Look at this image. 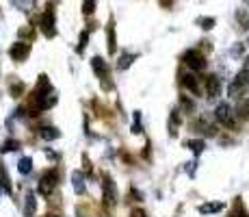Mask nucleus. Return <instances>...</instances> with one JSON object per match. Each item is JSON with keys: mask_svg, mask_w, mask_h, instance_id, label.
<instances>
[{"mask_svg": "<svg viewBox=\"0 0 249 217\" xmlns=\"http://www.w3.org/2000/svg\"><path fill=\"white\" fill-rule=\"evenodd\" d=\"M214 118H217V122L221 124V126H226V128H236V118L238 115L232 111V107H230L228 102H221V104H217V109H214Z\"/></svg>", "mask_w": 249, "mask_h": 217, "instance_id": "f257e3e1", "label": "nucleus"}, {"mask_svg": "<svg viewBox=\"0 0 249 217\" xmlns=\"http://www.w3.org/2000/svg\"><path fill=\"white\" fill-rule=\"evenodd\" d=\"M91 67H93L95 76L102 80V87L104 89H113V83H111V70H108V63L102 59V57H93L91 59Z\"/></svg>", "mask_w": 249, "mask_h": 217, "instance_id": "f03ea898", "label": "nucleus"}, {"mask_svg": "<svg viewBox=\"0 0 249 217\" xmlns=\"http://www.w3.org/2000/svg\"><path fill=\"white\" fill-rule=\"evenodd\" d=\"M247 89H249V72L247 70H241L236 76H234L232 83H230L228 96H230V98H238V96H243Z\"/></svg>", "mask_w": 249, "mask_h": 217, "instance_id": "7ed1b4c3", "label": "nucleus"}, {"mask_svg": "<svg viewBox=\"0 0 249 217\" xmlns=\"http://www.w3.org/2000/svg\"><path fill=\"white\" fill-rule=\"evenodd\" d=\"M182 61H184L186 67H191L193 72L206 70V57L199 50H186L184 55H182Z\"/></svg>", "mask_w": 249, "mask_h": 217, "instance_id": "20e7f679", "label": "nucleus"}, {"mask_svg": "<svg viewBox=\"0 0 249 217\" xmlns=\"http://www.w3.org/2000/svg\"><path fill=\"white\" fill-rule=\"evenodd\" d=\"M56 182H59V172H56V170H50V172H46L44 176L39 178V194L48 197V196L52 194V191H54Z\"/></svg>", "mask_w": 249, "mask_h": 217, "instance_id": "39448f33", "label": "nucleus"}, {"mask_svg": "<svg viewBox=\"0 0 249 217\" xmlns=\"http://www.w3.org/2000/svg\"><path fill=\"white\" fill-rule=\"evenodd\" d=\"M204 91H206V98L214 100L221 96V79L217 74H208L204 79Z\"/></svg>", "mask_w": 249, "mask_h": 217, "instance_id": "423d86ee", "label": "nucleus"}, {"mask_svg": "<svg viewBox=\"0 0 249 217\" xmlns=\"http://www.w3.org/2000/svg\"><path fill=\"white\" fill-rule=\"evenodd\" d=\"M180 83L184 85V89H189L191 94H195V96L202 94L199 79H197V74H195V72H182V74H180Z\"/></svg>", "mask_w": 249, "mask_h": 217, "instance_id": "0eeeda50", "label": "nucleus"}, {"mask_svg": "<svg viewBox=\"0 0 249 217\" xmlns=\"http://www.w3.org/2000/svg\"><path fill=\"white\" fill-rule=\"evenodd\" d=\"M102 189H104V206H111L117 202V191H115V185H113V180H111V176H104V182H102Z\"/></svg>", "mask_w": 249, "mask_h": 217, "instance_id": "6e6552de", "label": "nucleus"}, {"mask_svg": "<svg viewBox=\"0 0 249 217\" xmlns=\"http://www.w3.org/2000/svg\"><path fill=\"white\" fill-rule=\"evenodd\" d=\"M9 55H11L13 61H24L28 55H31V43H26V41H16L11 48H9Z\"/></svg>", "mask_w": 249, "mask_h": 217, "instance_id": "1a4fd4ad", "label": "nucleus"}, {"mask_svg": "<svg viewBox=\"0 0 249 217\" xmlns=\"http://www.w3.org/2000/svg\"><path fill=\"white\" fill-rule=\"evenodd\" d=\"M193 128L197 130L199 135H204V137H217V126L214 124H210L206 118H199V119H195V124H193Z\"/></svg>", "mask_w": 249, "mask_h": 217, "instance_id": "9d476101", "label": "nucleus"}, {"mask_svg": "<svg viewBox=\"0 0 249 217\" xmlns=\"http://www.w3.org/2000/svg\"><path fill=\"white\" fill-rule=\"evenodd\" d=\"M41 28H44V35L46 37H54L56 35V28H54V11L48 9L41 18Z\"/></svg>", "mask_w": 249, "mask_h": 217, "instance_id": "9b49d317", "label": "nucleus"}, {"mask_svg": "<svg viewBox=\"0 0 249 217\" xmlns=\"http://www.w3.org/2000/svg\"><path fill=\"white\" fill-rule=\"evenodd\" d=\"M24 200H26V202H24V217H33V215H35V211H37V197H35V194H33V191H28Z\"/></svg>", "mask_w": 249, "mask_h": 217, "instance_id": "f8f14e48", "label": "nucleus"}, {"mask_svg": "<svg viewBox=\"0 0 249 217\" xmlns=\"http://www.w3.org/2000/svg\"><path fill=\"white\" fill-rule=\"evenodd\" d=\"M223 209H226L223 202H206V204H202L197 211L202 215H213V213H219V211H223Z\"/></svg>", "mask_w": 249, "mask_h": 217, "instance_id": "ddd939ff", "label": "nucleus"}, {"mask_svg": "<svg viewBox=\"0 0 249 217\" xmlns=\"http://www.w3.org/2000/svg\"><path fill=\"white\" fill-rule=\"evenodd\" d=\"M236 115H238V119H245V122H249V98H241V100H238Z\"/></svg>", "mask_w": 249, "mask_h": 217, "instance_id": "4468645a", "label": "nucleus"}, {"mask_svg": "<svg viewBox=\"0 0 249 217\" xmlns=\"http://www.w3.org/2000/svg\"><path fill=\"white\" fill-rule=\"evenodd\" d=\"M71 182H74V191L78 196H83L85 194V176H83V172H74L71 174Z\"/></svg>", "mask_w": 249, "mask_h": 217, "instance_id": "2eb2a0df", "label": "nucleus"}, {"mask_svg": "<svg viewBox=\"0 0 249 217\" xmlns=\"http://www.w3.org/2000/svg\"><path fill=\"white\" fill-rule=\"evenodd\" d=\"M186 148H189L191 152L195 154V157H199V154L204 152V148H206V143H204V139H189V141L184 143Z\"/></svg>", "mask_w": 249, "mask_h": 217, "instance_id": "dca6fc26", "label": "nucleus"}, {"mask_svg": "<svg viewBox=\"0 0 249 217\" xmlns=\"http://www.w3.org/2000/svg\"><path fill=\"white\" fill-rule=\"evenodd\" d=\"M180 111L176 109V111H171V118H169V135L171 137H176L178 135V126H180Z\"/></svg>", "mask_w": 249, "mask_h": 217, "instance_id": "f3484780", "label": "nucleus"}, {"mask_svg": "<svg viewBox=\"0 0 249 217\" xmlns=\"http://www.w3.org/2000/svg\"><path fill=\"white\" fill-rule=\"evenodd\" d=\"M39 135L46 139V141H54V139H59V137H61V133H59V130H56L54 126H41Z\"/></svg>", "mask_w": 249, "mask_h": 217, "instance_id": "a211bd4d", "label": "nucleus"}, {"mask_svg": "<svg viewBox=\"0 0 249 217\" xmlns=\"http://www.w3.org/2000/svg\"><path fill=\"white\" fill-rule=\"evenodd\" d=\"M236 22L243 31H249V11L247 9H238L236 11Z\"/></svg>", "mask_w": 249, "mask_h": 217, "instance_id": "6ab92c4d", "label": "nucleus"}, {"mask_svg": "<svg viewBox=\"0 0 249 217\" xmlns=\"http://www.w3.org/2000/svg\"><path fill=\"white\" fill-rule=\"evenodd\" d=\"M18 172L22 174V176H26V174L33 172V161L28 157H22L20 161H18Z\"/></svg>", "mask_w": 249, "mask_h": 217, "instance_id": "aec40b11", "label": "nucleus"}, {"mask_svg": "<svg viewBox=\"0 0 249 217\" xmlns=\"http://www.w3.org/2000/svg\"><path fill=\"white\" fill-rule=\"evenodd\" d=\"M132 61H135V55H128V52H124L122 57H119V61H117V70H128V67L132 65Z\"/></svg>", "mask_w": 249, "mask_h": 217, "instance_id": "412c9836", "label": "nucleus"}, {"mask_svg": "<svg viewBox=\"0 0 249 217\" xmlns=\"http://www.w3.org/2000/svg\"><path fill=\"white\" fill-rule=\"evenodd\" d=\"M108 52H111V55L117 52V48H115V28H113V24H108Z\"/></svg>", "mask_w": 249, "mask_h": 217, "instance_id": "4be33fe9", "label": "nucleus"}, {"mask_svg": "<svg viewBox=\"0 0 249 217\" xmlns=\"http://www.w3.org/2000/svg\"><path fill=\"white\" fill-rule=\"evenodd\" d=\"M0 182L4 185L7 194H11V182H9V176H7V172H4V167H2V161H0Z\"/></svg>", "mask_w": 249, "mask_h": 217, "instance_id": "5701e85b", "label": "nucleus"}, {"mask_svg": "<svg viewBox=\"0 0 249 217\" xmlns=\"http://www.w3.org/2000/svg\"><path fill=\"white\" fill-rule=\"evenodd\" d=\"M11 150H20V143H18L16 139H9V141H4L2 148H0V152H11Z\"/></svg>", "mask_w": 249, "mask_h": 217, "instance_id": "b1692460", "label": "nucleus"}, {"mask_svg": "<svg viewBox=\"0 0 249 217\" xmlns=\"http://www.w3.org/2000/svg\"><path fill=\"white\" fill-rule=\"evenodd\" d=\"M132 133H143V126H141V111H135V119H132Z\"/></svg>", "mask_w": 249, "mask_h": 217, "instance_id": "393cba45", "label": "nucleus"}, {"mask_svg": "<svg viewBox=\"0 0 249 217\" xmlns=\"http://www.w3.org/2000/svg\"><path fill=\"white\" fill-rule=\"evenodd\" d=\"M22 91H24V83H22V80H13V83H11V96H16V98H18V96H22Z\"/></svg>", "mask_w": 249, "mask_h": 217, "instance_id": "a878e982", "label": "nucleus"}, {"mask_svg": "<svg viewBox=\"0 0 249 217\" xmlns=\"http://www.w3.org/2000/svg\"><path fill=\"white\" fill-rule=\"evenodd\" d=\"M197 24L204 28V31H210V28L214 26V18H199Z\"/></svg>", "mask_w": 249, "mask_h": 217, "instance_id": "bb28decb", "label": "nucleus"}, {"mask_svg": "<svg viewBox=\"0 0 249 217\" xmlns=\"http://www.w3.org/2000/svg\"><path fill=\"white\" fill-rule=\"evenodd\" d=\"M93 9H95V2H93V0H85V4H83L85 16H91V13H93Z\"/></svg>", "mask_w": 249, "mask_h": 217, "instance_id": "cd10ccee", "label": "nucleus"}, {"mask_svg": "<svg viewBox=\"0 0 249 217\" xmlns=\"http://www.w3.org/2000/svg\"><path fill=\"white\" fill-rule=\"evenodd\" d=\"M87 39H89V33L85 31L83 35H80V43H78V48H76V50H78V52H83V50H85V46H87Z\"/></svg>", "mask_w": 249, "mask_h": 217, "instance_id": "c85d7f7f", "label": "nucleus"}, {"mask_svg": "<svg viewBox=\"0 0 249 217\" xmlns=\"http://www.w3.org/2000/svg\"><path fill=\"white\" fill-rule=\"evenodd\" d=\"M180 104H182V109H186V111H193V102H191L186 96H182L180 98Z\"/></svg>", "mask_w": 249, "mask_h": 217, "instance_id": "c756f323", "label": "nucleus"}, {"mask_svg": "<svg viewBox=\"0 0 249 217\" xmlns=\"http://www.w3.org/2000/svg\"><path fill=\"white\" fill-rule=\"evenodd\" d=\"M243 48H245L243 43H236V46L232 48V55H234V57H241V55H243Z\"/></svg>", "mask_w": 249, "mask_h": 217, "instance_id": "7c9ffc66", "label": "nucleus"}, {"mask_svg": "<svg viewBox=\"0 0 249 217\" xmlns=\"http://www.w3.org/2000/svg\"><path fill=\"white\" fill-rule=\"evenodd\" d=\"M130 217H147V215H145V211L135 209V211H132V215H130Z\"/></svg>", "mask_w": 249, "mask_h": 217, "instance_id": "2f4dec72", "label": "nucleus"}, {"mask_svg": "<svg viewBox=\"0 0 249 217\" xmlns=\"http://www.w3.org/2000/svg\"><path fill=\"white\" fill-rule=\"evenodd\" d=\"M243 70L249 72V57H245V61H243Z\"/></svg>", "mask_w": 249, "mask_h": 217, "instance_id": "473e14b6", "label": "nucleus"}, {"mask_svg": "<svg viewBox=\"0 0 249 217\" xmlns=\"http://www.w3.org/2000/svg\"><path fill=\"white\" fill-rule=\"evenodd\" d=\"M2 194H7V189H4V185L0 182V196H2Z\"/></svg>", "mask_w": 249, "mask_h": 217, "instance_id": "72a5a7b5", "label": "nucleus"}, {"mask_svg": "<svg viewBox=\"0 0 249 217\" xmlns=\"http://www.w3.org/2000/svg\"><path fill=\"white\" fill-rule=\"evenodd\" d=\"M243 2H245V4H249V0H243Z\"/></svg>", "mask_w": 249, "mask_h": 217, "instance_id": "f704fd0d", "label": "nucleus"}, {"mask_svg": "<svg viewBox=\"0 0 249 217\" xmlns=\"http://www.w3.org/2000/svg\"><path fill=\"white\" fill-rule=\"evenodd\" d=\"M247 43H249V37H247Z\"/></svg>", "mask_w": 249, "mask_h": 217, "instance_id": "c9c22d12", "label": "nucleus"}, {"mask_svg": "<svg viewBox=\"0 0 249 217\" xmlns=\"http://www.w3.org/2000/svg\"><path fill=\"white\" fill-rule=\"evenodd\" d=\"M50 217H54V215H50Z\"/></svg>", "mask_w": 249, "mask_h": 217, "instance_id": "e433bc0d", "label": "nucleus"}]
</instances>
